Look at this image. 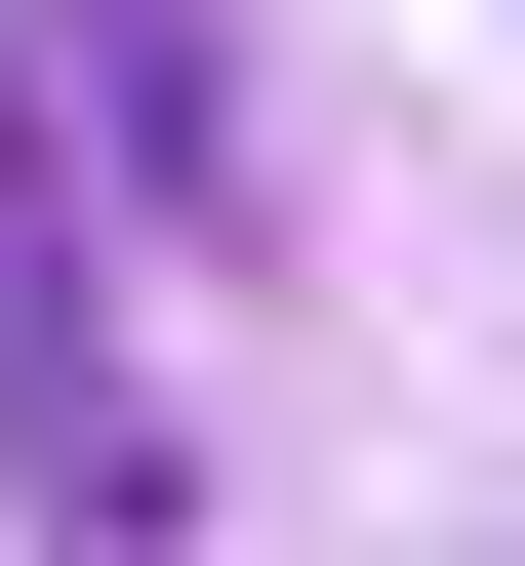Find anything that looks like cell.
I'll list each match as a JSON object with an SVG mask.
<instances>
[{
    "instance_id": "6da1fadb",
    "label": "cell",
    "mask_w": 525,
    "mask_h": 566,
    "mask_svg": "<svg viewBox=\"0 0 525 566\" xmlns=\"http://www.w3.org/2000/svg\"><path fill=\"white\" fill-rule=\"evenodd\" d=\"M0 485L41 566H162V365H122V163H82V41L0 0Z\"/></svg>"
},
{
    "instance_id": "7a4b0ae2",
    "label": "cell",
    "mask_w": 525,
    "mask_h": 566,
    "mask_svg": "<svg viewBox=\"0 0 525 566\" xmlns=\"http://www.w3.org/2000/svg\"><path fill=\"white\" fill-rule=\"evenodd\" d=\"M82 82L162 122V163H243V82H202V0H82Z\"/></svg>"
}]
</instances>
